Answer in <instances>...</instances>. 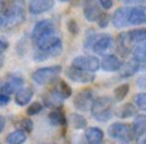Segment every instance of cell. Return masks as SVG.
<instances>
[{"instance_id": "obj_32", "label": "cell", "mask_w": 146, "mask_h": 144, "mask_svg": "<svg viewBox=\"0 0 146 144\" xmlns=\"http://www.w3.org/2000/svg\"><path fill=\"white\" fill-rule=\"evenodd\" d=\"M44 106L40 103V102H33L32 104H30V107L27 108V115L28 116H35V115L40 113L42 111Z\"/></svg>"}, {"instance_id": "obj_38", "label": "cell", "mask_w": 146, "mask_h": 144, "mask_svg": "<svg viewBox=\"0 0 146 144\" xmlns=\"http://www.w3.org/2000/svg\"><path fill=\"white\" fill-rule=\"evenodd\" d=\"M121 1L126 3V4H133L137 5V7H141V4H144L145 0H121Z\"/></svg>"}, {"instance_id": "obj_22", "label": "cell", "mask_w": 146, "mask_h": 144, "mask_svg": "<svg viewBox=\"0 0 146 144\" xmlns=\"http://www.w3.org/2000/svg\"><path fill=\"white\" fill-rule=\"evenodd\" d=\"M33 96V90L30 88H23L15 94V103L18 106H27Z\"/></svg>"}, {"instance_id": "obj_21", "label": "cell", "mask_w": 146, "mask_h": 144, "mask_svg": "<svg viewBox=\"0 0 146 144\" xmlns=\"http://www.w3.org/2000/svg\"><path fill=\"white\" fill-rule=\"evenodd\" d=\"M132 130H133L135 138H141L144 134H146V116L145 115H137L136 119L133 120L132 124Z\"/></svg>"}, {"instance_id": "obj_33", "label": "cell", "mask_w": 146, "mask_h": 144, "mask_svg": "<svg viewBox=\"0 0 146 144\" xmlns=\"http://www.w3.org/2000/svg\"><path fill=\"white\" fill-rule=\"evenodd\" d=\"M19 126H21V130H23L25 133H31L33 130V122L30 117H27V119L21 120Z\"/></svg>"}, {"instance_id": "obj_8", "label": "cell", "mask_w": 146, "mask_h": 144, "mask_svg": "<svg viewBox=\"0 0 146 144\" xmlns=\"http://www.w3.org/2000/svg\"><path fill=\"white\" fill-rule=\"evenodd\" d=\"M67 77L71 78L74 82H80V84H90L95 80V75H92L91 72L83 71V70H80L74 66H71L67 68Z\"/></svg>"}, {"instance_id": "obj_18", "label": "cell", "mask_w": 146, "mask_h": 144, "mask_svg": "<svg viewBox=\"0 0 146 144\" xmlns=\"http://www.w3.org/2000/svg\"><path fill=\"white\" fill-rule=\"evenodd\" d=\"M122 63L119 61V58L117 56H113V54H109V56H105L103 58V61L100 62V67L106 72H114V71H119Z\"/></svg>"}, {"instance_id": "obj_9", "label": "cell", "mask_w": 146, "mask_h": 144, "mask_svg": "<svg viewBox=\"0 0 146 144\" xmlns=\"http://www.w3.org/2000/svg\"><path fill=\"white\" fill-rule=\"evenodd\" d=\"M113 46H114V40L111 39L110 35H100L96 38L94 46H92V50L96 54L105 56L106 53H109L113 49Z\"/></svg>"}, {"instance_id": "obj_31", "label": "cell", "mask_w": 146, "mask_h": 144, "mask_svg": "<svg viewBox=\"0 0 146 144\" xmlns=\"http://www.w3.org/2000/svg\"><path fill=\"white\" fill-rule=\"evenodd\" d=\"M135 104L139 109L146 112V93H140L135 96Z\"/></svg>"}, {"instance_id": "obj_26", "label": "cell", "mask_w": 146, "mask_h": 144, "mask_svg": "<svg viewBox=\"0 0 146 144\" xmlns=\"http://www.w3.org/2000/svg\"><path fill=\"white\" fill-rule=\"evenodd\" d=\"M27 139V135L23 130H14L7 137V143L8 144H23Z\"/></svg>"}, {"instance_id": "obj_16", "label": "cell", "mask_w": 146, "mask_h": 144, "mask_svg": "<svg viewBox=\"0 0 146 144\" xmlns=\"http://www.w3.org/2000/svg\"><path fill=\"white\" fill-rule=\"evenodd\" d=\"M42 100H44V104H45L46 107H49V108L59 109L62 107V104H63L64 99L62 98V96L59 95L55 90H53V89H51L49 93L44 94Z\"/></svg>"}, {"instance_id": "obj_34", "label": "cell", "mask_w": 146, "mask_h": 144, "mask_svg": "<svg viewBox=\"0 0 146 144\" xmlns=\"http://www.w3.org/2000/svg\"><path fill=\"white\" fill-rule=\"evenodd\" d=\"M67 28H68V31L72 33V35H77L78 33V25L77 22H76L74 19H69L68 22H67Z\"/></svg>"}, {"instance_id": "obj_23", "label": "cell", "mask_w": 146, "mask_h": 144, "mask_svg": "<svg viewBox=\"0 0 146 144\" xmlns=\"http://www.w3.org/2000/svg\"><path fill=\"white\" fill-rule=\"evenodd\" d=\"M49 121L54 126H67V117L60 109H54L49 113Z\"/></svg>"}, {"instance_id": "obj_14", "label": "cell", "mask_w": 146, "mask_h": 144, "mask_svg": "<svg viewBox=\"0 0 146 144\" xmlns=\"http://www.w3.org/2000/svg\"><path fill=\"white\" fill-rule=\"evenodd\" d=\"M54 7V0H30L28 10L31 14H42Z\"/></svg>"}, {"instance_id": "obj_20", "label": "cell", "mask_w": 146, "mask_h": 144, "mask_svg": "<svg viewBox=\"0 0 146 144\" xmlns=\"http://www.w3.org/2000/svg\"><path fill=\"white\" fill-rule=\"evenodd\" d=\"M140 68V62H137L136 59H129V61L122 63L121 68H119V75L122 77H129V76L135 75Z\"/></svg>"}, {"instance_id": "obj_2", "label": "cell", "mask_w": 146, "mask_h": 144, "mask_svg": "<svg viewBox=\"0 0 146 144\" xmlns=\"http://www.w3.org/2000/svg\"><path fill=\"white\" fill-rule=\"evenodd\" d=\"M90 111L96 121L106 122L113 117V100L109 96H99L94 100Z\"/></svg>"}, {"instance_id": "obj_17", "label": "cell", "mask_w": 146, "mask_h": 144, "mask_svg": "<svg viewBox=\"0 0 146 144\" xmlns=\"http://www.w3.org/2000/svg\"><path fill=\"white\" fill-rule=\"evenodd\" d=\"M129 25H145L146 23V7H132L129 13Z\"/></svg>"}, {"instance_id": "obj_40", "label": "cell", "mask_w": 146, "mask_h": 144, "mask_svg": "<svg viewBox=\"0 0 146 144\" xmlns=\"http://www.w3.org/2000/svg\"><path fill=\"white\" fill-rule=\"evenodd\" d=\"M4 127H5V117L0 115V133H3Z\"/></svg>"}, {"instance_id": "obj_5", "label": "cell", "mask_w": 146, "mask_h": 144, "mask_svg": "<svg viewBox=\"0 0 146 144\" xmlns=\"http://www.w3.org/2000/svg\"><path fill=\"white\" fill-rule=\"evenodd\" d=\"M35 43L40 50L45 52V50H50V49H54L56 46L62 45V39H60V35L56 32V30H54L51 32L45 33L41 38H38Z\"/></svg>"}, {"instance_id": "obj_39", "label": "cell", "mask_w": 146, "mask_h": 144, "mask_svg": "<svg viewBox=\"0 0 146 144\" xmlns=\"http://www.w3.org/2000/svg\"><path fill=\"white\" fill-rule=\"evenodd\" d=\"M99 26H100L101 28H104V27H106V26H108V17H106L105 14H104L100 19H99Z\"/></svg>"}, {"instance_id": "obj_4", "label": "cell", "mask_w": 146, "mask_h": 144, "mask_svg": "<svg viewBox=\"0 0 146 144\" xmlns=\"http://www.w3.org/2000/svg\"><path fill=\"white\" fill-rule=\"evenodd\" d=\"M62 72V67L60 66H50V67H42L38 68L33 72L32 78L36 84L38 85H45L49 84L51 81H54Z\"/></svg>"}, {"instance_id": "obj_13", "label": "cell", "mask_w": 146, "mask_h": 144, "mask_svg": "<svg viewBox=\"0 0 146 144\" xmlns=\"http://www.w3.org/2000/svg\"><path fill=\"white\" fill-rule=\"evenodd\" d=\"M55 30V25L51 19H42V21H38L37 23L35 25L32 30V39L33 41H36L38 38H41L42 35L45 33H49L51 31Z\"/></svg>"}, {"instance_id": "obj_6", "label": "cell", "mask_w": 146, "mask_h": 144, "mask_svg": "<svg viewBox=\"0 0 146 144\" xmlns=\"http://www.w3.org/2000/svg\"><path fill=\"white\" fill-rule=\"evenodd\" d=\"M72 66L92 73L100 68V61L94 56H78L73 59Z\"/></svg>"}, {"instance_id": "obj_37", "label": "cell", "mask_w": 146, "mask_h": 144, "mask_svg": "<svg viewBox=\"0 0 146 144\" xmlns=\"http://www.w3.org/2000/svg\"><path fill=\"white\" fill-rule=\"evenodd\" d=\"M9 102H10L9 95H7V94H0V107L7 106Z\"/></svg>"}, {"instance_id": "obj_10", "label": "cell", "mask_w": 146, "mask_h": 144, "mask_svg": "<svg viewBox=\"0 0 146 144\" xmlns=\"http://www.w3.org/2000/svg\"><path fill=\"white\" fill-rule=\"evenodd\" d=\"M83 15L87 21L95 22V21H99L103 17L104 13L101 12L100 7L98 5V3L95 0H86L85 5H83Z\"/></svg>"}, {"instance_id": "obj_24", "label": "cell", "mask_w": 146, "mask_h": 144, "mask_svg": "<svg viewBox=\"0 0 146 144\" xmlns=\"http://www.w3.org/2000/svg\"><path fill=\"white\" fill-rule=\"evenodd\" d=\"M53 90H55L63 99H67V98H69V96L72 95L71 86H69L64 80H58L56 81L55 85H54V88H53Z\"/></svg>"}, {"instance_id": "obj_7", "label": "cell", "mask_w": 146, "mask_h": 144, "mask_svg": "<svg viewBox=\"0 0 146 144\" xmlns=\"http://www.w3.org/2000/svg\"><path fill=\"white\" fill-rule=\"evenodd\" d=\"M94 100H95L94 93L90 89H85V90H81L80 93L74 96L73 104H74V107L78 111L85 112V111L91 109V107H92V104H94Z\"/></svg>"}, {"instance_id": "obj_43", "label": "cell", "mask_w": 146, "mask_h": 144, "mask_svg": "<svg viewBox=\"0 0 146 144\" xmlns=\"http://www.w3.org/2000/svg\"><path fill=\"white\" fill-rule=\"evenodd\" d=\"M0 28H3V21H1V18H0Z\"/></svg>"}, {"instance_id": "obj_27", "label": "cell", "mask_w": 146, "mask_h": 144, "mask_svg": "<svg viewBox=\"0 0 146 144\" xmlns=\"http://www.w3.org/2000/svg\"><path fill=\"white\" fill-rule=\"evenodd\" d=\"M132 58L136 59L140 63L146 59V40L137 44V46L133 48V50H132Z\"/></svg>"}, {"instance_id": "obj_25", "label": "cell", "mask_w": 146, "mask_h": 144, "mask_svg": "<svg viewBox=\"0 0 146 144\" xmlns=\"http://www.w3.org/2000/svg\"><path fill=\"white\" fill-rule=\"evenodd\" d=\"M137 113V109L133 104L131 103H127V104H123L118 109L115 111V115L121 119H128V117H132V116H136Z\"/></svg>"}, {"instance_id": "obj_19", "label": "cell", "mask_w": 146, "mask_h": 144, "mask_svg": "<svg viewBox=\"0 0 146 144\" xmlns=\"http://www.w3.org/2000/svg\"><path fill=\"white\" fill-rule=\"evenodd\" d=\"M85 139L87 144H101L104 140V133L99 127H88L85 131Z\"/></svg>"}, {"instance_id": "obj_29", "label": "cell", "mask_w": 146, "mask_h": 144, "mask_svg": "<svg viewBox=\"0 0 146 144\" xmlns=\"http://www.w3.org/2000/svg\"><path fill=\"white\" fill-rule=\"evenodd\" d=\"M71 124L74 129H85L87 126V121L83 116L77 113H72L71 115Z\"/></svg>"}, {"instance_id": "obj_28", "label": "cell", "mask_w": 146, "mask_h": 144, "mask_svg": "<svg viewBox=\"0 0 146 144\" xmlns=\"http://www.w3.org/2000/svg\"><path fill=\"white\" fill-rule=\"evenodd\" d=\"M128 33L133 44H140L146 40V28H136V30L128 31Z\"/></svg>"}, {"instance_id": "obj_36", "label": "cell", "mask_w": 146, "mask_h": 144, "mask_svg": "<svg viewBox=\"0 0 146 144\" xmlns=\"http://www.w3.org/2000/svg\"><path fill=\"white\" fill-rule=\"evenodd\" d=\"M104 9H110L113 7V0H98Z\"/></svg>"}, {"instance_id": "obj_45", "label": "cell", "mask_w": 146, "mask_h": 144, "mask_svg": "<svg viewBox=\"0 0 146 144\" xmlns=\"http://www.w3.org/2000/svg\"><path fill=\"white\" fill-rule=\"evenodd\" d=\"M1 86H3V85H1V84H0V88H1Z\"/></svg>"}, {"instance_id": "obj_42", "label": "cell", "mask_w": 146, "mask_h": 144, "mask_svg": "<svg viewBox=\"0 0 146 144\" xmlns=\"http://www.w3.org/2000/svg\"><path fill=\"white\" fill-rule=\"evenodd\" d=\"M3 9H4V1H3V0H0V13L3 12Z\"/></svg>"}, {"instance_id": "obj_30", "label": "cell", "mask_w": 146, "mask_h": 144, "mask_svg": "<svg viewBox=\"0 0 146 144\" xmlns=\"http://www.w3.org/2000/svg\"><path fill=\"white\" fill-rule=\"evenodd\" d=\"M128 91H129V86L127 84H123V85H119L118 88H115V90H114V99H115V102H122L127 96Z\"/></svg>"}, {"instance_id": "obj_15", "label": "cell", "mask_w": 146, "mask_h": 144, "mask_svg": "<svg viewBox=\"0 0 146 144\" xmlns=\"http://www.w3.org/2000/svg\"><path fill=\"white\" fill-rule=\"evenodd\" d=\"M133 45L135 44L131 41L128 32H122L118 35L117 38V49L122 56H127L133 50Z\"/></svg>"}, {"instance_id": "obj_35", "label": "cell", "mask_w": 146, "mask_h": 144, "mask_svg": "<svg viewBox=\"0 0 146 144\" xmlns=\"http://www.w3.org/2000/svg\"><path fill=\"white\" fill-rule=\"evenodd\" d=\"M7 49H8V43L0 39V61L1 62H3V57H4V53Z\"/></svg>"}, {"instance_id": "obj_3", "label": "cell", "mask_w": 146, "mask_h": 144, "mask_svg": "<svg viewBox=\"0 0 146 144\" xmlns=\"http://www.w3.org/2000/svg\"><path fill=\"white\" fill-rule=\"evenodd\" d=\"M108 134L111 139L121 140V142L128 143L135 139V134L132 130V125L123 124V122H115L110 125L108 129Z\"/></svg>"}, {"instance_id": "obj_44", "label": "cell", "mask_w": 146, "mask_h": 144, "mask_svg": "<svg viewBox=\"0 0 146 144\" xmlns=\"http://www.w3.org/2000/svg\"><path fill=\"white\" fill-rule=\"evenodd\" d=\"M59 1H68V0H59Z\"/></svg>"}, {"instance_id": "obj_1", "label": "cell", "mask_w": 146, "mask_h": 144, "mask_svg": "<svg viewBox=\"0 0 146 144\" xmlns=\"http://www.w3.org/2000/svg\"><path fill=\"white\" fill-rule=\"evenodd\" d=\"M26 19L25 0H9L1 17L3 27L13 28L22 25Z\"/></svg>"}, {"instance_id": "obj_11", "label": "cell", "mask_w": 146, "mask_h": 144, "mask_svg": "<svg viewBox=\"0 0 146 144\" xmlns=\"http://www.w3.org/2000/svg\"><path fill=\"white\" fill-rule=\"evenodd\" d=\"M132 7H122L114 12L113 17H111V23L115 28H123L126 27L129 19V13H131Z\"/></svg>"}, {"instance_id": "obj_41", "label": "cell", "mask_w": 146, "mask_h": 144, "mask_svg": "<svg viewBox=\"0 0 146 144\" xmlns=\"http://www.w3.org/2000/svg\"><path fill=\"white\" fill-rule=\"evenodd\" d=\"M137 144H146V134H144L141 138H139V140H137Z\"/></svg>"}, {"instance_id": "obj_12", "label": "cell", "mask_w": 146, "mask_h": 144, "mask_svg": "<svg viewBox=\"0 0 146 144\" xmlns=\"http://www.w3.org/2000/svg\"><path fill=\"white\" fill-rule=\"evenodd\" d=\"M22 85H23V78L19 77V76H15V75H10L8 76V80L3 84L1 86V90H3V94H13L15 93L17 94L18 91L22 89Z\"/></svg>"}]
</instances>
